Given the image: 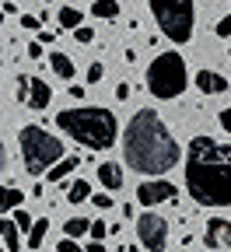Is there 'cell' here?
Segmentation results:
<instances>
[{
    "label": "cell",
    "instance_id": "cell-1",
    "mask_svg": "<svg viewBox=\"0 0 231 252\" xmlns=\"http://www.w3.org/2000/svg\"><path fill=\"white\" fill-rule=\"evenodd\" d=\"M123 158L140 175H165L179 165L182 151L172 130L161 123V116L154 109H140L123 133Z\"/></svg>",
    "mask_w": 231,
    "mask_h": 252
},
{
    "label": "cell",
    "instance_id": "cell-2",
    "mask_svg": "<svg viewBox=\"0 0 231 252\" xmlns=\"http://www.w3.org/2000/svg\"><path fill=\"white\" fill-rule=\"evenodd\" d=\"M186 189L200 207H231V147L193 137L186 151Z\"/></svg>",
    "mask_w": 231,
    "mask_h": 252
},
{
    "label": "cell",
    "instance_id": "cell-3",
    "mask_svg": "<svg viewBox=\"0 0 231 252\" xmlns=\"http://www.w3.org/2000/svg\"><path fill=\"white\" fill-rule=\"evenodd\" d=\"M56 126L70 140H77L88 151H109L119 137V123L109 109L98 105H77V109H63L56 116Z\"/></svg>",
    "mask_w": 231,
    "mask_h": 252
},
{
    "label": "cell",
    "instance_id": "cell-4",
    "mask_svg": "<svg viewBox=\"0 0 231 252\" xmlns=\"http://www.w3.org/2000/svg\"><path fill=\"white\" fill-rule=\"evenodd\" d=\"M18 147H21V161L28 175H42L49 172L60 158H63V140L46 133V126H21L18 130Z\"/></svg>",
    "mask_w": 231,
    "mask_h": 252
},
{
    "label": "cell",
    "instance_id": "cell-5",
    "mask_svg": "<svg viewBox=\"0 0 231 252\" xmlns=\"http://www.w3.org/2000/svg\"><path fill=\"white\" fill-rule=\"evenodd\" d=\"M189 84V74H186V60L179 53H158L147 67V91L154 98L168 102V98H179Z\"/></svg>",
    "mask_w": 231,
    "mask_h": 252
},
{
    "label": "cell",
    "instance_id": "cell-6",
    "mask_svg": "<svg viewBox=\"0 0 231 252\" xmlns=\"http://www.w3.org/2000/svg\"><path fill=\"white\" fill-rule=\"evenodd\" d=\"M151 14L158 21V28L165 32V39L182 46L193 39V28H196V4L193 0H147Z\"/></svg>",
    "mask_w": 231,
    "mask_h": 252
},
{
    "label": "cell",
    "instance_id": "cell-7",
    "mask_svg": "<svg viewBox=\"0 0 231 252\" xmlns=\"http://www.w3.org/2000/svg\"><path fill=\"white\" fill-rule=\"evenodd\" d=\"M137 235H140V245L147 252H165L168 249V220L154 210H147L137 217Z\"/></svg>",
    "mask_w": 231,
    "mask_h": 252
},
{
    "label": "cell",
    "instance_id": "cell-8",
    "mask_svg": "<svg viewBox=\"0 0 231 252\" xmlns=\"http://www.w3.org/2000/svg\"><path fill=\"white\" fill-rule=\"evenodd\" d=\"M137 200H140L144 207L168 203V200H175V186H172V182H165V179H158V175H151L147 182L137 186Z\"/></svg>",
    "mask_w": 231,
    "mask_h": 252
},
{
    "label": "cell",
    "instance_id": "cell-9",
    "mask_svg": "<svg viewBox=\"0 0 231 252\" xmlns=\"http://www.w3.org/2000/svg\"><path fill=\"white\" fill-rule=\"evenodd\" d=\"M203 242H207L210 249H231V220L210 217V220H207V231H203Z\"/></svg>",
    "mask_w": 231,
    "mask_h": 252
},
{
    "label": "cell",
    "instance_id": "cell-10",
    "mask_svg": "<svg viewBox=\"0 0 231 252\" xmlns=\"http://www.w3.org/2000/svg\"><path fill=\"white\" fill-rule=\"evenodd\" d=\"M193 81H196V88H200L203 94H224L228 91V77L217 74V70H200Z\"/></svg>",
    "mask_w": 231,
    "mask_h": 252
},
{
    "label": "cell",
    "instance_id": "cell-11",
    "mask_svg": "<svg viewBox=\"0 0 231 252\" xmlns=\"http://www.w3.org/2000/svg\"><path fill=\"white\" fill-rule=\"evenodd\" d=\"M53 102V88L42 77H32L28 81V109H46Z\"/></svg>",
    "mask_w": 231,
    "mask_h": 252
},
{
    "label": "cell",
    "instance_id": "cell-12",
    "mask_svg": "<svg viewBox=\"0 0 231 252\" xmlns=\"http://www.w3.org/2000/svg\"><path fill=\"white\" fill-rule=\"evenodd\" d=\"M98 182H102V189H123V168L116 161H102L98 165Z\"/></svg>",
    "mask_w": 231,
    "mask_h": 252
},
{
    "label": "cell",
    "instance_id": "cell-13",
    "mask_svg": "<svg viewBox=\"0 0 231 252\" xmlns=\"http://www.w3.org/2000/svg\"><path fill=\"white\" fill-rule=\"evenodd\" d=\"M77 165H81V158H77V154H70V158H60V161H56V165L46 172V179H49V182H63V179H67V175H70Z\"/></svg>",
    "mask_w": 231,
    "mask_h": 252
},
{
    "label": "cell",
    "instance_id": "cell-14",
    "mask_svg": "<svg viewBox=\"0 0 231 252\" xmlns=\"http://www.w3.org/2000/svg\"><path fill=\"white\" fill-rule=\"evenodd\" d=\"M18 220L14 217H4V224H0V242H4V252H18Z\"/></svg>",
    "mask_w": 231,
    "mask_h": 252
},
{
    "label": "cell",
    "instance_id": "cell-15",
    "mask_svg": "<svg viewBox=\"0 0 231 252\" xmlns=\"http://www.w3.org/2000/svg\"><path fill=\"white\" fill-rule=\"evenodd\" d=\"M49 67H53L60 77H67V81L74 77V60H70L67 53H53V56H49Z\"/></svg>",
    "mask_w": 231,
    "mask_h": 252
},
{
    "label": "cell",
    "instance_id": "cell-16",
    "mask_svg": "<svg viewBox=\"0 0 231 252\" xmlns=\"http://www.w3.org/2000/svg\"><path fill=\"white\" fill-rule=\"evenodd\" d=\"M84 200H91V186L84 179H74L67 186V203H84Z\"/></svg>",
    "mask_w": 231,
    "mask_h": 252
},
{
    "label": "cell",
    "instance_id": "cell-17",
    "mask_svg": "<svg viewBox=\"0 0 231 252\" xmlns=\"http://www.w3.org/2000/svg\"><path fill=\"white\" fill-rule=\"evenodd\" d=\"M91 14L112 21V18H119V4H116V0H95V4H91Z\"/></svg>",
    "mask_w": 231,
    "mask_h": 252
},
{
    "label": "cell",
    "instance_id": "cell-18",
    "mask_svg": "<svg viewBox=\"0 0 231 252\" xmlns=\"http://www.w3.org/2000/svg\"><path fill=\"white\" fill-rule=\"evenodd\" d=\"M63 235H70V238L91 235V220H88V217H70L67 224H63Z\"/></svg>",
    "mask_w": 231,
    "mask_h": 252
},
{
    "label": "cell",
    "instance_id": "cell-19",
    "mask_svg": "<svg viewBox=\"0 0 231 252\" xmlns=\"http://www.w3.org/2000/svg\"><path fill=\"white\" fill-rule=\"evenodd\" d=\"M46 235H49V220H46V217H39V220H35V228L28 231V249H42Z\"/></svg>",
    "mask_w": 231,
    "mask_h": 252
},
{
    "label": "cell",
    "instance_id": "cell-20",
    "mask_svg": "<svg viewBox=\"0 0 231 252\" xmlns=\"http://www.w3.org/2000/svg\"><path fill=\"white\" fill-rule=\"evenodd\" d=\"M81 21H84V14H81L77 7H63V11H60V28L74 32V28H81Z\"/></svg>",
    "mask_w": 231,
    "mask_h": 252
},
{
    "label": "cell",
    "instance_id": "cell-21",
    "mask_svg": "<svg viewBox=\"0 0 231 252\" xmlns=\"http://www.w3.org/2000/svg\"><path fill=\"white\" fill-rule=\"evenodd\" d=\"M21 200H25V189L7 186V189H4V214H14V210L21 207Z\"/></svg>",
    "mask_w": 231,
    "mask_h": 252
},
{
    "label": "cell",
    "instance_id": "cell-22",
    "mask_svg": "<svg viewBox=\"0 0 231 252\" xmlns=\"http://www.w3.org/2000/svg\"><path fill=\"white\" fill-rule=\"evenodd\" d=\"M28 74H18V81H14V98L21 102V105H28Z\"/></svg>",
    "mask_w": 231,
    "mask_h": 252
},
{
    "label": "cell",
    "instance_id": "cell-23",
    "mask_svg": "<svg viewBox=\"0 0 231 252\" xmlns=\"http://www.w3.org/2000/svg\"><path fill=\"white\" fill-rule=\"evenodd\" d=\"M11 217L18 220V228H21V231H32V228H35V220H32V214H25L21 207H18V210H14Z\"/></svg>",
    "mask_w": 231,
    "mask_h": 252
},
{
    "label": "cell",
    "instance_id": "cell-24",
    "mask_svg": "<svg viewBox=\"0 0 231 252\" xmlns=\"http://www.w3.org/2000/svg\"><path fill=\"white\" fill-rule=\"evenodd\" d=\"M74 39H77L81 46H91V42H95V32H91L88 25H81V28H74Z\"/></svg>",
    "mask_w": 231,
    "mask_h": 252
},
{
    "label": "cell",
    "instance_id": "cell-25",
    "mask_svg": "<svg viewBox=\"0 0 231 252\" xmlns=\"http://www.w3.org/2000/svg\"><path fill=\"white\" fill-rule=\"evenodd\" d=\"M102 77H105V67H102V63H91V67H88V77H84V81H88V84H98Z\"/></svg>",
    "mask_w": 231,
    "mask_h": 252
},
{
    "label": "cell",
    "instance_id": "cell-26",
    "mask_svg": "<svg viewBox=\"0 0 231 252\" xmlns=\"http://www.w3.org/2000/svg\"><path fill=\"white\" fill-rule=\"evenodd\" d=\"M91 203H95L98 210H109V207H112V196H109V193H91Z\"/></svg>",
    "mask_w": 231,
    "mask_h": 252
},
{
    "label": "cell",
    "instance_id": "cell-27",
    "mask_svg": "<svg viewBox=\"0 0 231 252\" xmlns=\"http://www.w3.org/2000/svg\"><path fill=\"white\" fill-rule=\"evenodd\" d=\"M105 235H109V224H105V220H91V238L102 242Z\"/></svg>",
    "mask_w": 231,
    "mask_h": 252
},
{
    "label": "cell",
    "instance_id": "cell-28",
    "mask_svg": "<svg viewBox=\"0 0 231 252\" xmlns=\"http://www.w3.org/2000/svg\"><path fill=\"white\" fill-rule=\"evenodd\" d=\"M214 32H217L221 39H228V35H231V14H224V18L217 21V28H214Z\"/></svg>",
    "mask_w": 231,
    "mask_h": 252
},
{
    "label": "cell",
    "instance_id": "cell-29",
    "mask_svg": "<svg viewBox=\"0 0 231 252\" xmlns=\"http://www.w3.org/2000/svg\"><path fill=\"white\" fill-rule=\"evenodd\" d=\"M56 252H81V245H77V238H70V235H67V238L56 245Z\"/></svg>",
    "mask_w": 231,
    "mask_h": 252
},
{
    "label": "cell",
    "instance_id": "cell-30",
    "mask_svg": "<svg viewBox=\"0 0 231 252\" xmlns=\"http://www.w3.org/2000/svg\"><path fill=\"white\" fill-rule=\"evenodd\" d=\"M39 25H42V21H39L35 14H25V18H21V28H28V32H39Z\"/></svg>",
    "mask_w": 231,
    "mask_h": 252
},
{
    "label": "cell",
    "instance_id": "cell-31",
    "mask_svg": "<svg viewBox=\"0 0 231 252\" xmlns=\"http://www.w3.org/2000/svg\"><path fill=\"white\" fill-rule=\"evenodd\" d=\"M28 56L32 60H42V42H28Z\"/></svg>",
    "mask_w": 231,
    "mask_h": 252
},
{
    "label": "cell",
    "instance_id": "cell-32",
    "mask_svg": "<svg viewBox=\"0 0 231 252\" xmlns=\"http://www.w3.org/2000/svg\"><path fill=\"white\" fill-rule=\"evenodd\" d=\"M116 98H119V102L130 98V84H119V88H116Z\"/></svg>",
    "mask_w": 231,
    "mask_h": 252
},
{
    "label": "cell",
    "instance_id": "cell-33",
    "mask_svg": "<svg viewBox=\"0 0 231 252\" xmlns=\"http://www.w3.org/2000/svg\"><path fill=\"white\" fill-rule=\"evenodd\" d=\"M221 126H224V130L231 133V109H224V112H221Z\"/></svg>",
    "mask_w": 231,
    "mask_h": 252
},
{
    "label": "cell",
    "instance_id": "cell-34",
    "mask_svg": "<svg viewBox=\"0 0 231 252\" xmlns=\"http://www.w3.org/2000/svg\"><path fill=\"white\" fill-rule=\"evenodd\" d=\"M88 252H109L102 242H98V238H91V245H88Z\"/></svg>",
    "mask_w": 231,
    "mask_h": 252
},
{
    "label": "cell",
    "instance_id": "cell-35",
    "mask_svg": "<svg viewBox=\"0 0 231 252\" xmlns=\"http://www.w3.org/2000/svg\"><path fill=\"white\" fill-rule=\"evenodd\" d=\"M70 98H84V88L81 84H70Z\"/></svg>",
    "mask_w": 231,
    "mask_h": 252
},
{
    "label": "cell",
    "instance_id": "cell-36",
    "mask_svg": "<svg viewBox=\"0 0 231 252\" xmlns=\"http://www.w3.org/2000/svg\"><path fill=\"white\" fill-rule=\"evenodd\" d=\"M42 4H49V0H42Z\"/></svg>",
    "mask_w": 231,
    "mask_h": 252
},
{
    "label": "cell",
    "instance_id": "cell-37",
    "mask_svg": "<svg viewBox=\"0 0 231 252\" xmlns=\"http://www.w3.org/2000/svg\"><path fill=\"white\" fill-rule=\"evenodd\" d=\"M228 56H231V49H228Z\"/></svg>",
    "mask_w": 231,
    "mask_h": 252
}]
</instances>
